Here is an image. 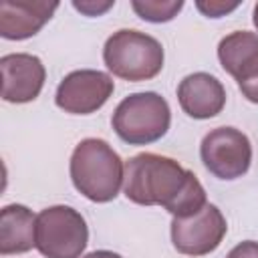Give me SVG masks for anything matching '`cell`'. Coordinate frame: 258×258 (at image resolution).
Here are the masks:
<instances>
[{"label":"cell","instance_id":"1","mask_svg":"<svg viewBox=\"0 0 258 258\" xmlns=\"http://www.w3.org/2000/svg\"><path fill=\"white\" fill-rule=\"evenodd\" d=\"M123 194L139 206H161L173 218H189L208 204L194 171L157 153H137L125 163Z\"/></svg>","mask_w":258,"mask_h":258},{"label":"cell","instance_id":"2","mask_svg":"<svg viewBox=\"0 0 258 258\" xmlns=\"http://www.w3.org/2000/svg\"><path fill=\"white\" fill-rule=\"evenodd\" d=\"M69 171L79 194L95 204H107L119 196L125 163L105 139L87 137L73 149Z\"/></svg>","mask_w":258,"mask_h":258},{"label":"cell","instance_id":"3","mask_svg":"<svg viewBox=\"0 0 258 258\" xmlns=\"http://www.w3.org/2000/svg\"><path fill=\"white\" fill-rule=\"evenodd\" d=\"M103 60L115 77L129 83H141L161 73L165 54L161 42L151 34L123 28L107 38Z\"/></svg>","mask_w":258,"mask_h":258},{"label":"cell","instance_id":"4","mask_svg":"<svg viewBox=\"0 0 258 258\" xmlns=\"http://www.w3.org/2000/svg\"><path fill=\"white\" fill-rule=\"evenodd\" d=\"M111 125L121 141L129 145H149L167 133L171 109L159 93H133L115 107Z\"/></svg>","mask_w":258,"mask_h":258},{"label":"cell","instance_id":"5","mask_svg":"<svg viewBox=\"0 0 258 258\" xmlns=\"http://www.w3.org/2000/svg\"><path fill=\"white\" fill-rule=\"evenodd\" d=\"M89 228L71 206H48L36 216V250L44 258H81Z\"/></svg>","mask_w":258,"mask_h":258},{"label":"cell","instance_id":"6","mask_svg":"<svg viewBox=\"0 0 258 258\" xmlns=\"http://www.w3.org/2000/svg\"><path fill=\"white\" fill-rule=\"evenodd\" d=\"M200 157L206 169L218 179H238L252 163V145L246 133L236 127H216L204 135Z\"/></svg>","mask_w":258,"mask_h":258},{"label":"cell","instance_id":"7","mask_svg":"<svg viewBox=\"0 0 258 258\" xmlns=\"http://www.w3.org/2000/svg\"><path fill=\"white\" fill-rule=\"evenodd\" d=\"M115 91L111 75L95 69L69 73L56 87L54 103L71 115H91L99 111Z\"/></svg>","mask_w":258,"mask_h":258},{"label":"cell","instance_id":"8","mask_svg":"<svg viewBox=\"0 0 258 258\" xmlns=\"http://www.w3.org/2000/svg\"><path fill=\"white\" fill-rule=\"evenodd\" d=\"M228 232L224 214L214 204H206L204 210L189 218L171 220V242L179 254L206 256L214 252Z\"/></svg>","mask_w":258,"mask_h":258},{"label":"cell","instance_id":"9","mask_svg":"<svg viewBox=\"0 0 258 258\" xmlns=\"http://www.w3.org/2000/svg\"><path fill=\"white\" fill-rule=\"evenodd\" d=\"M2 71V99L8 103L34 101L46 79V69L36 54L10 52L0 58Z\"/></svg>","mask_w":258,"mask_h":258},{"label":"cell","instance_id":"10","mask_svg":"<svg viewBox=\"0 0 258 258\" xmlns=\"http://www.w3.org/2000/svg\"><path fill=\"white\" fill-rule=\"evenodd\" d=\"M58 2L48 0H2L0 36L6 40H24L34 36L54 14Z\"/></svg>","mask_w":258,"mask_h":258},{"label":"cell","instance_id":"11","mask_svg":"<svg viewBox=\"0 0 258 258\" xmlns=\"http://www.w3.org/2000/svg\"><path fill=\"white\" fill-rule=\"evenodd\" d=\"M177 101L191 119H210L222 113L226 105L224 85L210 73H191L177 85Z\"/></svg>","mask_w":258,"mask_h":258},{"label":"cell","instance_id":"12","mask_svg":"<svg viewBox=\"0 0 258 258\" xmlns=\"http://www.w3.org/2000/svg\"><path fill=\"white\" fill-rule=\"evenodd\" d=\"M218 58L222 69L246 83L258 75V34L250 30H234L226 34L218 44Z\"/></svg>","mask_w":258,"mask_h":258},{"label":"cell","instance_id":"13","mask_svg":"<svg viewBox=\"0 0 258 258\" xmlns=\"http://www.w3.org/2000/svg\"><path fill=\"white\" fill-rule=\"evenodd\" d=\"M36 248V216L22 204L4 206L0 212V254H24Z\"/></svg>","mask_w":258,"mask_h":258},{"label":"cell","instance_id":"14","mask_svg":"<svg viewBox=\"0 0 258 258\" xmlns=\"http://www.w3.org/2000/svg\"><path fill=\"white\" fill-rule=\"evenodd\" d=\"M133 12L147 22H169L177 16V12L183 8L181 0H131Z\"/></svg>","mask_w":258,"mask_h":258},{"label":"cell","instance_id":"15","mask_svg":"<svg viewBox=\"0 0 258 258\" xmlns=\"http://www.w3.org/2000/svg\"><path fill=\"white\" fill-rule=\"evenodd\" d=\"M240 6V2H224V0H198L196 2V8L208 16V18H220V16H226L228 12L236 10Z\"/></svg>","mask_w":258,"mask_h":258},{"label":"cell","instance_id":"16","mask_svg":"<svg viewBox=\"0 0 258 258\" xmlns=\"http://www.w3.org/2000/svg\"><path fill=\"white\" fill-rule=\"evenodd\" d=\"M73 6L85 16H101L115 6V0H75Z\"/></svg>","mask_w":258,"mask_h":258},{"label":"cell","instance_id":"17","mask_svg":"<svg viewBox=\"0 0 258 258\" xmlns=\"http://www.w3.org/2000/svg\"><path fill=\"white\" fill-rule=\"evenodd\" d=\"M226 258H258V242L254 240H244L240 244H236Z\"/></svg>","mask_w":258,"mask_h":258},{"label":"cell","instance_id":"18","mask_svg":"<svg viewBox=\"0 0 258 258\" xmlns=\"http://www.w3.org/2000/svg\"><path fill=\"white\" fill-rule=\"evenodd\" d=\"M238 87H240L242 95H244L250 103H256V105H258V75H256L254 79L246 81V83H240Z\"/></svg>","mask_w":258,"mask_h":258},{"label":"cell","instance_id":"19","mask_svg":"<svg viewBox=\"0 0 258 258\" xmlns=\"http://www.w3.org/2000/svg\"><path fill=\"white\" fill-rule=\"evenodd\" d=\"M81 258H123V256L117 252H111V250H95V252H89Z\"/></svg>","mask_w":258,"mask_h":258},{"label":"cell","instance_id":"20","mask_svg":"<svg viewBox=\"0 0 258 258\" xmlns=\"http://www.w3.org/2000/svg\"><path fill=\"white\" fill-rule=\"evenodd\" d=\"M252 20H254V26H256V30H258V4L254 6V16H252Z\"/></svg>","mask_w":258,"mask_h":258}]
</instances>
